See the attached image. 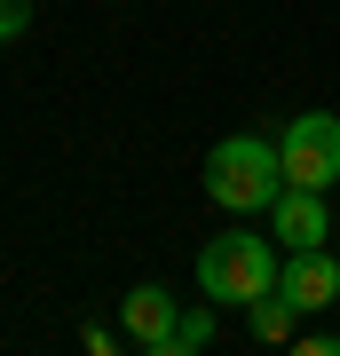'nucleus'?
Returning <instances> with one entry per match:
<instances>
[{
  "mask_svg": "<svg viewBox=\"0 0 340 356\" xmlns=\"http://www.w3.org/2000/svg\"><path fill=\"white\" fill-rule=\"evenodd\" d=\"M293 317H301V309H293V301H285L277 285L245 301V325H253V341H285V332H293Z\"/></svg>",
  "mask_w": 340,
  "mask_h": 356,
  "instance_id": "obj_7",
  "label": "nucleus"
},
{
  "mask_svg": "<svg viewBox=\"0 0 340 356\" xmlns=\"http://www.w3.org/2000/svg\"><path fill=\"white\" fill-rule=\"evenodd\" d=\"M277 293L301 309V317H309V309H332V301H340V261L325 254V245H309V254H293V261H285Z\"/></svg>",
  "mask_w": 340,
  "mask_h": 356,
  "instance_id": "obj_5",
  "label": "nucleus"
},
{
  "mask_svg": "<svg viewBox=\"0 0 340 356\" xmlns=\"http://www.w3.org/2000/svg\"><path fill=\"white\" fill-rule=\"evenodd\" d=\"M285 191V159H277V143H261V135H229L214 143V159H206V198L222 206V214H269Z\"/></svg>",
  "mask_w": 340,
  "mask_h": 356,
  "instance_id": "obj_1",
  "label": "nucleus"
},
{
  "mask_svg": "<svg viewBox=\"0 0 340 356\" xmlns=\"http://www.w3.org/2000/svg\"><path fill=\"white\" fill-rule=\"evenodd\" d=\"M285 159V182H301V191H332L340 182V119L332 111H301L277 143Z\"/></svg>",
  "mask_w": 340,
  "mask_h": 356,
  "instance_id": "obj_3",
  "label": "nucleus"
},
{
  "mask_svg": "<svg viewBox=\"0 0 340 356\" xmlns=\"http://www.w3.org/2000/svg\"><path fill=\"white\" fill-rule=\"evenodd\" d=\"M206 341H214V301H206V309H182V317H175V348H166V356H198Z\"/></svg>",
  "mask_w": 340,
  "mask_h": 356,
  "instance_id": "obj_8",
  "label": "nucleus"
},
{
  "mask_svg": "<svg viewBox=\"0 0 340 356\" xmlns=\"http://www.w3.org/2000/svg\"><path fill=\"white\" fill-rule=\"evenodd\" d=\"M175 317H182V309H175V293H166V285H135V293L119 301V332H127L135 348H151V356L175 348Z\"/></svg>",
  "mask_w": 340,
  "mask_h": 356,
  "instance_id": "obj_4",
  "label": "nucleus"
},
{
  "mask_svg": "<svg viewBox=\"0 0 340 356\" xmlns=\"http://www.w3.org/2000/svg\"><path fill=\"white\" fill-rule=\"evenodd\" d=\"M24 24H32V0H0V48L24 40Z\"/></svg>",
  "mask_w": 340,
  "mask_h": 356,
  "instance_id": "obj_9",
  "label": "nucleus"
},
{
  "mask_svg": "<svg viewBox=\"0 0 340 356\" xmlns=\"http://www.w3.org/2000/svg\"><path fill=\"white\" fill-rule=\"evenodd\" d=\"M269 285H277V254H269V238H253V229H222L198 254V293L214 309H245L253 293H269Z\"/></svg>",
  "mask_w": 340,
  "mask_h": 356,
  "instance_id": "obj_2",
  "label": "nucleus"
},
{
  "mask_svg": "<svg viewBox=\"0 0 340 356\" xmlns=\"http://www.w3.org/2000/svg\"><path fill=\"white\" fill-rule=\"evenodd\" d=\"M325 229H332L325 191H301V182H285V191H277V245H285V254H309V245H325Z\"/></svg>",
  "mask_w": 340,
  "mask_h": 356,
  "instance_id": "obj_6",
  "label": "nucleus"
}]
</instances>
